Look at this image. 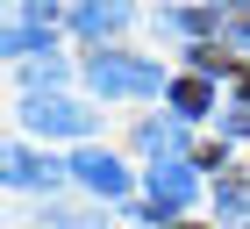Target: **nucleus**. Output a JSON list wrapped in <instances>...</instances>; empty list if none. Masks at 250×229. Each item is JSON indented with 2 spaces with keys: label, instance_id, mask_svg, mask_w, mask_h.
Wrapping results in <instances>:
<instances>
[{
  "label": "nucleus",
  "instance_id": "nucleus-5",
  "mask_svg": "<svg viewBox=\"0 0 250 229\" xmlns=\"http://www.w3.org/2000/svg\"><path fill=\"white\" fill-rule=\"evenodd\" d=\"M0 50H7V57L43 50V57H50V15H21V22H7V29H0Z\"/></svg>",
  "mask_w": 250,
  "mask_h": 229
},
{
  "label": "nucleus",
  "instance_id": "nucleus-11",
  "mask_svg": "<svg viewBox=\"0 0 250 229\" xmlns=\"http://www.w3.org/2000/svg\"><path fill=\"white\" fill-rule=\"evenodd\" d=\"M179 22H186L193 36H208V29H222V15H214V7H186V15H179Z\"/></svg>",
  "mask_w": 250,
  "mask_h": 229
},
{
  "label": "nucleus",
  "instance_id": "nucleus-9",
  "mask_svg": "<svg viewBox=\"0 0 250 229\" xmlns=\"http://www.w3.org/2000/svg\"><path fill=\"white\" fill-rule=\"evenodd\" d=\"M172 108H179V114H208V108H214L208 79H179V86H172Z\"/></svg>",
  "mask_w": 250,
  "mask_h": 229
},
{
  "label": "nucleus",
  "instance_id": "nucleus-8",
  "mask_svg": "<svg viewBox=\"0 0 250 229\" xmlns=\"http://www.w3.org/2000/svg\"><path fill=\"white\" fill-rule=\"evenodd\" d=\"M122 22H129V7H79L72 29H79V36H115Z\"/></svg>",
  "mask_w": 250,
  "mask_h": 229
},
{
  "label": "nucleus",
  "instance_id": "nucleus-13",
  "mask_svg": "<svg viewBox=\"0 0 250 229\" xmlns=\"http://www.w3.org/2000/svg\"><path fill=\"white\" fill-rule=\"evenodd\" d=\"M236 29H243V43H250V15H243V22H236Z\"/></svg>",
  "mask_w": 250,
  "mask_h": 229
},
{
  "label": "nucleus",
  "instance_id": "nucleus-12",
  "mask_svg": "<svg viewBox=\"0 0 250 229\" xmlns=\"http://www.w3.org/2000/svg\"><path fill=\"white\" fill-rule=\"evenodd\" d=\"M222 129H229V136H250V108H236L229 122H222Z\"/></svg>",
  "mask_w": 250,
  "mask_h": 229
},
{
  "label": "nucleus",
  "instance_id": "nucleus-6",
  "mask_svg": "<svg viewBox=\"0 0 250 229\" xmlns=\"http://www.w3.org/2000/svg\"><path fill=\"white\" fill-rule=\"evenodd\" d=\"M0 165H7V179H15V186H43V179H58V165H43V158H29L21 143H7V158H0Z\"/></svg>",
  "mask_w": 250,
  "mask_h": 229
},
{
  "label": "nucleus",
  "instance_id": "nucleus-1",
  "mask_svg": "<svg viewBox=\"0 0 250 229\" xmlns=\"http://www.w3.org/2000/svg\"><path fill=\"white\" fill-rule=\"evenodd\" d=\"M93 86H100L107 100H115V93H157V86H165V72H157V65H143V57L100 50V57H93Z\"/></svg>",
  "mask_w": 250,
  "mask_h": 229
},
{
  "label": "nucleus",
  "instance_id": "nucleus-7",
  "mask_svg": "<svg viewBox=\"0 0 250 229\" xmlns=\"http://www.w3.org/2000/svg\"><path fill=\"white\" fill-rule=\"evenodd\" d=\"M136 143L165 165V158H179V143H186V136H179V122H143V129H136Z\"/></svg>",
  "mask_w": 250,
  "mask_h": 229
},
{
  "label": "nucleus",
  "instance_id": "nucleus-4",
  "mask_svg": "<svg viewBox=\"0 0 250 229\" xmlns=\"http://www.w3.org/2000/svg\"><path fill=\"white\" fill-rule=\"evenodd\" d=\"M72 172H79V179H86L93 193H107V201L129 186V179H122V158H115V151H79V158H72Z\"/></svg>",
  "mask_w": 250,
  "mask_h": 229
},
{
  "label": "nucleus",
  "instance_id": "nucleus-14",
  "mask_svg": "<svg viewBox=\"0 0 250 229\" xmlns=\"http://www.w3.org/2000/svg\"><path fill=\"white\" fill-rule=\"evenodd\" d=\"M243 108H250V72H243Z\"/></svg>",
  "mask_w": 250,
  "mask_h": 229
},
{
  "label": "nucleus",
  "instance_id": "nucleus-10",
  "mask_svg": "<svg viewBox=\"0 0 250 229\" xmlns=\"http://www.w3.org/2000/svg\"><path fill=\"white\" fill-rule=\"evenodd\" d=\"M214 193H222V215H250V179H243V172H222Z\"/></svg>",
  "mask_w": 250,
  "mask_h": 229
},
{
  "label": "nucleus",
  "instance_id": "nucleus-2",
  "mask_svg": "<svg viewBox=\"0 0 250 229\" xmlns=\"http://www.w3.org/2000/svg\"><path fill=\"white\" fill-rule=\"evenodd\" d=\"M21 122H36V129H50V136H79L86 122H93V114L79 108V100H58V93H29Z\"/></svg>",
  "mask_w": 250,
  "mask_h": 229
},
{
  "label": "nucleus",
  "instance_id": "nucleus-3",
  "mask_svg": "<svg viewBox=\"0 0 250 229\" xmlns=\"http://www.w3.org/2000/svg\"><path fill=\"white\" fill-rule=\"evenodd\" d=\"M186 201H193V165L186 158H165V165L150 172V208L157 215H179Z\"/></svg>",
  "mask_w": 250,
  "mask_h": 229
}]
</instances>
